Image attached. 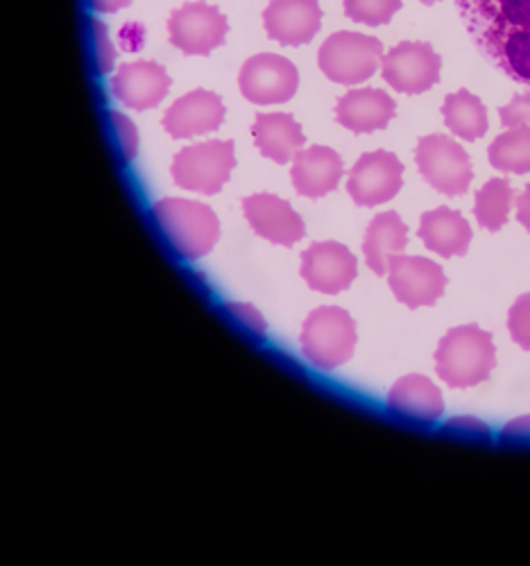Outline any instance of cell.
I'll use <instances>...</instances> for the list:
<instances>
[{
  "label": "cell",
  "instance_id": "cell-1",
  "mask_svg": "<svg viewBox=\"0 0 530 566\" xmlns=\"http://www.w3.org/2000/svg\"><path fill=\"white\" fill-rule=\"evenodd\" d=\"M495 365L492 336L476 324L451 328L436 352L438 376L449 388H474L488 381Z\"/></svg>",
  "mask_w": 530,
  "mask_h": 566
},
{
  "label": "cell",
  "instance_id": "cell-2",
  "mask_svg": "<svg viewBox=\"0 0 530 566\" xmlns=\"http://www.w3.org/2000/svg\"><path fill=\"white\" fill-rule=\"evenodd\" d=\"M153 216L166 241L186 261L207 256L220 239V222L207 205L166 198L153 207Z\"/></svg>",
  "mask_w": 530,
  "mask_h": 566
},
{
  "label": "cell",
  "instance_id": "cell-3",
  "mask_svg": "<svg viewBox=\"0 0 530 566\" xmlns=\"http://www.w3.org/2000/svg\"><path fill=\"white\" fill-rule=\"evenodd\" d=\"M300 343L313 367L335 369L354 356L356 322L345 308L320 306L306 317Z\"/></svg>",
  "mask_w": 530,
  "mask_h": 566
},
{
  "label": "cell",
  "instance_id": "cell-4",
  "mask_svg": "<svg viewBox=\"0 0 530 566\" xmlns=\"http://www.w3.org/2000/svg\"><path fill=\"white\" fill-rule=\"evenodd\" d=\"M383 60V43L361 32H335L318 53L320 71L335 84L354 86L370 80Z\"/></svg>",
  "mask_w": 530,
  "mask_h": 566
},
{
  "label": "cell",
  "instance_id": "cell-5",
  "mask_svg": "<svg viewBox=\"0 0 530 566\" xmlns=\"http://www.w3.org/2000/svg\"><path fill=\"white\" fill-rule=\"evenodd\" d=\"M236 166L233 140H207L179 150L173 159V179L179 188L216 196Z\"/></svg>",
  "mask_w": 530,
  "mask_h": 566
},
{
  "label": "cell",
  "instance_id": "cell-6",
  "mask_svg": "<svg viewBox=\"0 0 530 566\" xmlns=\"http://www.w3.org/2000/svg\"><path fill=\"white\" fill-rule=\"evenodd\" d=\"M415 161L422 177L436 188V191L456 198L467 193L474 179L471 161L463 146L445 134H428L419 138Z\"/></svg>",
  "mask_w": 530,
  "mask_h": 566
},
{
  "label": "cell",
  "instance_id": "cell-7",
  "mask_svg": "<svg viewBox=\"0 0 530 566\" xmlns=\"http://www.w3.org/2000/svg\"><path fill=\"white\" fill-rule=\"evenodd\" d=\"M300 86L298 66L274 53L250 57L238 73V88L254 105H281L291 101Z\"/></svg>",
  "mask_w": 530,
  "mask_h": 566
},
{
  "label": "cell",
  "instance_id": "cell-8",
  "mask_svg": "<svg viewBox=\"0 0 530 566\" xmlns=\"http://www.w3.org/2000/svg\"><path fill=\"white\" fill-rule=\"evenodd\" d=\"M440 71V55L424 41H404L381 60L383 80L406 96H419L436 86Z\"/></svg>",
  "mask_w": 530,
  "mask_h": 566
},
{
  "label": "cell",
  "instance_id": "cell-9",
  "mask_svg": "<svg viewBox=\"0 0 530 566\" xmlns=\"http://www.w3.org/2000/svg\"><path fill=\"white\" fill-rule=\"evenodd\" d=\"M227 32V19L207 3H186L168 19L170 43L186 55H209L225 43Z\"/></svg>",
  "mask_w": 530,
  "mask_h": 566
},
{
  "label": "cell",
  "instance_id": "cell-10",
  "mask_svg": "<svg viewBox=\"0 0 530 566\" xmlns=\"http://www.w3.org/2000/svg\"><path fill=\"white\" fill-rule=\"evenodd\" d=\"M404 184V164L385 150L363 155L350 172L347 193L358 207H378L393 200Z\"/></svg>",
  "mask_w": 530,
  "mask_h": 566
},
{
  "label": "cell",
  "instance_id": "cell-11",
  "mask_svg": "<svg viewBox=\"0 0 530 566\" xmlns=\"http://www.w3.org/2000/svg\"><path fill=\"white\" fill-rule=\"evenodd\" d=\"M391 291L408 308L433 306L447 289V274L436 263L422 256H393L388 268Z\"/></svg>",
  "mask_w": 530,
  "mask_h": 566
},
{
  "label": "cell",
  "instance_id": "cell-12",
  "mask_svg": "<svg viewBox=\"0 0 530 566\" xmlns=\"http://www.w3.org/2000/svg\"><path fill=\"white\" fill-rule=\"evenodd\" d=\"M358 274L356 256L341 243H313L302 254V279L322 295H339Z\"/></svg>",
  "mask_w": 530,
  "mask_h": 566
},
{
  "label": "cell",
  "instance_id": "cell-13",
  "mask_svg": "<svg viewBox=\"0 0 530 566\" xmlns=\"http://www.w3.org/2000/svg\"><path fill=\"white\" fill-rule=\"evenodd\" d=\"M243 213L261 239L274 245L293 248L306 235V224L300 218V213L277 196L257 193L246 198Z\"/></svg>",
  "mask_w": 530,
  "mask_h": 566
},
{
  "label": "cell",
  "instance_id": "cell-14",
  "mask_svg": "<svg viewBox=\"0 0 530 566\" xmlns=\"http://www.w3.org/2000/svg\"><path fill=\"white\" fill-rule=\"evenodd\" d=\"M263 25L281 45H304L320 32L322 10L318 0H272L263 12Z\"/></svg>",
  "mask_w": 530,
  "mask_h": 566
},
{
  "label": "cell",
  "instance_id": "cell-15",
  "mask_svg": "<svg viewBox=\"0 0 530 566\" xmlns=\"http://www.w3.org/2000/svg\"><path fill=\"white\" fill-rule=\"evenodd\" d=\"M225 120L222 98L214 91H190L170 105L164 116V129L173 138H188L216 132Z\"/></svg>",
  "mask_w": 530,
  "mask_h": 566
},
{
  "label": "cell",
  "instance_id": "cell-16",
  "mask_svg": "<svg viewBox=\"0 0 530 566\" xmlns=\"http://www.w3.org/2000/svg\"><path fill=\"white\" fill-rule=\"evenodd\" d=\"M114 96L129 109L146 112L157 107L170 88V75L155 62L123 64L112 82Z\"/></svg>",
  "mask_w": 530,
  "mask_h": 566
},
{
  "label": "cell",
  "instance_id": "cell-17",
  "mask_svg": "<svg viewBox=\"0 0 530 566\" xmlns=\"http://www.w3.org/2000/svg\"><path fill=\"white\" fill-rule=\"evenodd\" d=\"M343 172L345 166L339 153L324 146H311L293 157L291 179L300 196L318 200L335 191V186L343 179Z\"/></svg>",
  "mask_w": 530,
  "mask_h": 566
},
{
  "label": "cell",
  "instance_id": "cell-18",
  "mask_svg": "<svg viewBox=\"0 0 530 566\" xmlns=\"http://www.w3.org/2000/svg\"><path fill=\"white\" fill-rule=\"evenodd\" d=\"M395 114V101L381 88L347 91L339 101V107H335V118H339V123L356 134H370L388 127Z\"/></svg>",
  "mask_w": 530,
  "mask_h": 566
},
{
  "label": "cell",
  "instance_id": "cell-19",
  "mask_svg": "<svg viewBox=\"0 0 530 566\" xmlns=\"http://www.w3.org/2000/svg\"><path fill=\"white\" fill-rule=\"evenodd\" d=\"M471 39L508 77L530 86V28L476 32Z\"/></svg>",
  "mask_w": 530,
  "mask_h": 566
},
{
  "label": "cell",
  "instance_id": "cell-20",
  "mask_svg": "<svg viewBox=\"0 0 530 566\" xmlns=\"http://www.w3.org/2000/svg\"><path fill=\"white\" fill-rule=\"evenodd\" d=\"M469 34L530 28V0H456Z\"/></svg>",
  "mask_w": 530,
  "mask_h": 566
},
{
  "label": "cell",
  "instance_id": "cell-21",
  "mask_svg": "<svg viewBox=\"0 0 530 566\" xmlns=\"http://www.w3.org/2000/svg\"><path fill=\"white\" fill-rule=\"evenodd\" d=\"M385 403H388L391 412L424 423L438 421L445 412L440 388L422 374H408L399 379L388 392Z\"/></svg>",
  "mask_w": 530,
  "mask_h": 566
},
{
  "label": "cell",
  "instance_id": "cell-22",
  "mask_svg": "<svg viewBox=\"0 0 530 566\" xmlns=\"http://www.w3.org/2000/svg\"><path fill=\"white\" fill-rule=\"evenodd\" d=\"M419 241L445 259L463 256L471 243V227L460 211L440 207L422 216Z\"/></svg>",
  "mask_w": 530,
  "mask_h": 566
},
{
  "label": "cell",
  "instance_id": "cell-23",
  "mask_svg": "<svg viewBox=\"0 0 530 566\" xmlns=\"http://www.w3.org/2000/svg\"><path fill=\"white\" fill-rule=\"evenodd\" d=\"M252 136L259 153L277 164L293 161L306 144L300 123L291 114H259L254 118Z\"/></svg>",
  "mask_w": 530,
  "mask_h": 566
},
{
  "label": "cell",
  "instance_id": "cell-24",
  "mask_svg": "<svg viewBox=\"0 0 530 566\" xmlns=\"http://www.w3.org/2000/svg\"><path fill=\"white\" fill-rule=\"evenodd\" d=\"M408 245V227L399 218L397 211H385L378 213L367 231L363 241V254L370 265V270L378 276L388 274L393 256L402 254Z\"/></svg>",
  "mask_w": 530,
  "mask_h": 566
},
{
  "label": "cell",
  "instance_id": "cell-25",
  "mask_svg": "<svg viewBox=\"0 0 530 566\" xmlns=\"http://www.w3.org/2000/svg\"><path fill=\"white\" fill-rule=\"evenodd\" d=\"M445 125L463 140H476L488 132V112L474 93L460 88L449 93L443 105Z\"/></svg>",
  "mask_w": 530,
  "mask_h": 566
},
{
  "label": "cell",
  "instance_id": "cell-26",
  "mask_svg": "<svg viewBox=\"0 0 530 566\" xmlns=\"http://www.w3.org/2000/svg\"><path fill=\"white\" fill-rule=\"evenodd\" d=\"M492 168L501 172H530V127H510L499 134L488 150Z\"/></svg>",
  "mask_w": 530,
  "mask_h": 566
},
{
  "label": "cell",
  "instance_id": "cell-27",
  "mask_svg": "<svg viewBox=\"0 0 530 566\" xmlns=\"http://www.w3.org/2000/svg\"><path fill=\"white\" fill-rule=\"evenodd\" d=\"M515 202V191L508 179H490L480 188L474 205V216L480 227L488 231H499L510 216Z\"/></svg>",
  "mask_w": 530,
  "mask_h": 566
},
{
  "label": "cell",
  "instance_id": "cell-28",
  "mask_svg": "<svg viewBox=\"0 0 530 566\" xmlns=\"http://www.w3.org/2000/svg\"><path fill=\"white\" fill-rule=\"evenodd\" d=\"M345 14L365 25H385L402 10V0H343Z\"/></svg>",
  "mask_w": 530,
  "mask_h": 566
},
{
  "label": "cell",
  "instance_id": "cell-29",
  "mask_svg": "<svg viewBox=\"0 0 530 566\" xmlns=\"http://www.w3.org/2000/svg\"><path fill=\"white\" fill-rule=\"evenodd\" d=\"M508 328H510L512 340L521 349L530 352V293L521 295L512 304V308L508 313Z\"/></svg>",
  "mask_w": 530,
  "mask_h": 566
},
{
  "label": "cell",
  "instance_id": "cell-30",
  "mask_svg": "<svg viewBox=\"0 0 530 566\" xmlns=\"http://www.w3.org/2000/svg\"><path fill=\"white\" fill-rule=\"evenodd\" d=\"M501 125L503 127H530V91L515 96L506 107H501Z\"/></svg>",
  "mask_w": 530,
  "mask_h": 566
},
{
  "label": "cell",
  "instance_id": "cell-31",
  "mask_svg": "<svg viewBox=\"0 0 530 566\" xmlns=\"http://www.w3.org/2000/svg\"><path fill=\"white\" fill-rule=\"evenodd\" d=\"M114 127H116V136L121 140L123 148V157L125 161H132L136 157V148H138V136H136V127L132 125V120L123 114H112Z\"/></svg>",
  "mask_w": 530,
  "mask_h": 566
},
{
  "label": "cell",
  "instance_id": "cell-32",
  "mask_svg": "<svg viewBox=\"0 0 530 566\" xmlns=\"http://www.w3.org/2000/svg\"><path fill=\"white\" fill-rule=\"evenodd\" d=\"M227 311H229L240 324H246L248 328H252V332H254L257 336H263V334H266V319L261 317V313H259L254 306H250V304H229Z\"/></svg>",
  "mask_w": 530,
  "mask_h": 566
},
{
  "label": "cell",
  "instance_id": "cell-33",
  "mask_svg": "<svg viewBox=\"0 0 530 566\" xmlns=\"http://www.w3.org/2000/svg\"><path fill=\"white\" fill-rule=\"evenodd\" d=\"M93 28H95V51H98L101 71H103V73H107V71H110V66H112V62H114V49H112V43H110V39H107V30H105V25L95 21V23H93Z\"/></svg>",
  "mask_w": 530,
  "mask_h": 566
},
{
  "label": "cell",
  "instance_id": "cell-34",
  "mask_svg": "<svg viewBox=\"0 0 530 566\" xmlns=\"http://www.w3.org/2000/svg\"><path fill=\"white\" fill-rule=\"evenodd\" d=\"M447 431H460V433H471V436H480V438L490 436V429L486 427V423L474 419V417H454V419H449Z\"/></svg>",
  "mask_w": 530,
  "mask_h": 566
},
{
  "label": "cell",
  "instance_id": "cell-35",
  "mask_svg": "<svg viewBox=\"0 0 530 566\" xmlns=\"http://www.w3.org/2000/svg\"><path fill=\"white\" fill-rule=\"evenodd\" d=\"M503 442H530V415L510 421L501 433Z\"/></svg>",
  "mask_w": 530,
  "mask_h": 566
},
{
  "label": "cell",
  "instance_id": "cell-36",
  "mask_svg": "<svg viewBox=\"0 0 530 566\" xmlns=\"http://www.w3.org/2000/svg\"><path fill=\"white\" fill-rule=\"evenodd\" d=\"M517 220L530 231V184L523 188V193L517 198Z\"/></svg>",
  "mask_w": 530,
  "mask_h": 566
},
{
  "label": "cell",
  "instance_id": "cell-37",
  "mask_svg": "<svg viewBox=\"0 0 530 566\" xmlns=\"http://www.w3.org/2000/svg\"><path fill=\"white\" fill-rule=\"evenodd\" d=\"M132 0H91V8L95 12H118L123 8H127Z\"/></svg>",
  "mask_w": 530,
  "mask_h": 566
},
{
  "label": "cell",
  "instance_id": "cell-38",
  "mask_svg": "<svg viewBox=\"0 0 530 566\" xmlns=\"http://www.w3.org/2000/svg\"><path fill=\"white\" fill-rule=\"evenodd\" d=\"M419 3H424V6H436L438 0H419Z\"/></svg>",
  "mask_w": 530,
  "mask_h": 566
}]
</instances>
